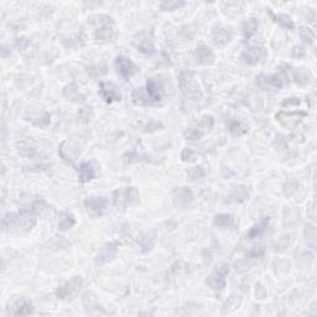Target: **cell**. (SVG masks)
<instances>
[{
	"instance_id": "cell-1",
	"label": "cell",
	"mask_w": 317,
	"mask_h": 317,
	"mask_svg": "<svg viewBox=\"0 0 317 317\" xmlns=\"http://www.w3.org/2000/svg\"><path fill=\"white\" fill-rule=\"evenodd\" d=\"M36 224V213L33 210H22L20 212H9L4 216L1 227L11 232H26Z\"/></svg>"
},
{
	"instance_id": "cell-2",
	"label": "cell",
	"mask_w": 317,
	"mask_h": 317,
	"mask_svg": "<svg viewBox=\"0 0 317 317\" xmlns=\"http://www.w3.org/2000/svg\"><path fill=\"white\" fill-rule=\"evenodd\" d=\"M178 86L183 97L190 101H201L203 97L202 89L197 82L196 74L192 71H182L178 76Z\"/></svg>"
},
{
	"instance_id": "cell-3",
	"label": "cell",
	"mask_w": 317,
	"mask_h": 317,
	"mask_svg": "<svg viewBox=\"0 0 317 317\" xmlns=\"http://www.w3.org/2000/svg\"><path fill=\"white\" fill-rule=\"evenodd\" d=\"M114 197V205L118 210H125L128 206L134 205L139 201L140 194L139 191L137 190V187H121L117 189L113 194Z\"/></svg>"
},
{
	"instance_id": "cell-4",
	"label": "cell",
	"mask_w": 317,
	"mask_h": 317,
	"mask_svg": "<svg viewBox=\"0 0 317 317\" xmlns=\"http://www.w3.org/2000/svg\"><path fill=\"white\" fill-rule=\"evenodd\" d=\"M214 125V119L212 115H205L197 122L194 126H190V128L186 129L185 131V137H186L187 140H192V141H196V140H201L207 131H210L211 129L213 128Z\"/></svg>"
},
{
	"instance_id": "cell-5",
	"label": "cell",
	"mask_w": 317,
	"mask_h": 317,
	"mask_svg": "<svg viewBox=\"0 0 317 317\" xmlns=\"http://www.w3.org/2000/svg\"><path fill=\"white\" fill-rule=\"evenodd\" d=\"M229 273V265L227 263H222L216 266L212 274L207 278V284L216 291H222L226 287L227 275Z\"/></svg>"
},
{
	"instance_id": "cell-6",
	"label": "cell",
	"mask_w": 317,
	"mask_h": 317,
	"mask_svg": "<svg viewBox=\"0 0 317 317\" xmlns=\"http://www.w3.org/2000/svg\"><path fill=\"white\" fill-rule=\"evenodd\" d=\"M83 285V279L81 276H73L72 279L67 280L66 282H63L62 285L57 287L56 290V296L60 300H66V299L71 298L74 294L78 291Z\"/></svg>"
},
{
	"instance_id": "cell-7",
	"label": "cell",
	"mask_w": 317,
	"mask_h": 317,
	"mask_svg": "<svg viewBox=\"0 0 317 317\" xmlns=\"http://www.w3.org/2000/svg\"><path fill=\"white\" fill-rule=\"evenodd\" d=\"M81 146L77 142L71 140H65L58 146V154L67 164H73L77 158L81 156Z\"/></svg>"
},
{
	"instance_id": "cell-8",
	"label": "cell",
	"mask_w": 317,
	"mask_h": 317,
	"mask_svg": "<svg viewBox=\"0 0 317 317\" xmlns=\"http://www.w3.org/2000/svg\"><path fill=\"white\" fill-rule=\"evenodd\" d=\"M107 198L103 196H90L85 200L86 210L93 218L102 216L106 208H107Z\"/></svg>"
},
{
	"instance_id": "cell-9",
	"label": "cell",
	"mask_w": 317,
	"mask_h": 317,
	"mask_svg": "<svg viewBox=\"0 0 317 317\" xmlns=\"http://www.w3.org/2000/svg\"><path fill=\"white\" fill-rule=\"evenodd\" d=\"M115 69H117L118 73L121 74L124 79H129L139 71L138 66L130 58L124 55L118 56L115 58Z\"/></svg>"
},
{
	"instance_id": "cell-10",
	"label": "cell",
	"mask_w": 317,
	"mask_h": 317,
	"mask_svg": "<svg viewBox=\"0 0 317 317\" xmlns=\"http://www.w3.org/2000/svg\"><path fill=\"white\" fill-rule=\"evenodd\" d=\"M118 248H119V243L118 242H109V243L102 247L101 250H99L96 257V265L103 266L109 262H112L115 258V255H117Z\"/></svg>"
},
{
	"instance_id": "cell-11",
	"label": "cell",
	"mask_w": 317,
	"mask_h": 317,
	"mask_svg": "<svg viewBox=\"0 0 317 317\" xmlns=\"http://www.w3.org/2000/svg\"><path fill=\"white\" fill-rule=\"evenodd\" d=\"M194 194L189 187H176L173 191L174 205L177 208H189L194 202Z\"/></svg>"
},
{
	"instance_id": "cell-12",
	"label": "cell",
	"mask_w": 317,
	"mask_h": 317,
	"mask_svg": "<svg viewBox=\"0 0 317 317\" xmlns=\"http://www.w3.org/2000/svg\"><path fill=\"white\" fill-rule=\"evenodd\" d=\"M268 56V51L262 46H249L242 52V60L248 65H257Z\"/></svg>"
},
{
	"instance_id": "cell-13",
	"label": "cell",
	"mask_w": 317,
	"mask_h": 317,
	"mask_svg": "<svg viewBox=\"0 0 317 317\" xmlns=\"http://www.w3.org/2000/svg\"><path fill=\"white\" fill-rule=\"evenodd\" d=\"M99 94L107 103L122 101L121 89L113 82H102L99 86Z\"/></svg>"
},
{
	"instance_id": "cell-14",
	"label": "cell",
	"mask_w": 317,
	"mask_h": 317,
	"mask_svg": "<svg viewBox=\"0 0 317 317\" xmlns=\"http://www.w3.org/2000/svg\"><path fill=\"white\" fill-rule=\"evenodd\" d=\"M257 85L262 89H282L284 87V79L280 74H259L257 77Z\"/></svg>"
},
{
	"instance_id": "cell-15",
	"label": "cell",
	"mask_w": 317,
	"mask_h": 317,
	"mask_svg": "<svg viewBox=\"0 0 317 317\" xmlns=\"http://www.w3.org/2000/svg\"><path fill=\"white\" fill-rule=\"evenodd\" d=\"M134 45L138 49V51L142 52L144 55L153 56L156 52L153 40H151V37H149V35L146 33H141L135 36Z\"/></svg>"
},
{
	"instance_id": "cell-16",
	"label": "cell",
	"mask_w": 317,
	"mask_h": 317,
	"mask_svg": "<svg viewBox=\"0 0 317 317\" xmlns=\"http://www.w3.org/2000/svg\"><path fill=\"white\" fill-rule=\"evenodd\" d=\"M34 312L33 303L26 299H20V300L15 301L11 307H9V315L13 316H26V315H31Z\"/></svg>"
},
{
	"instance_id": "cell-17",
	"label": "cell",
	"mask_w": 317,
	"mask_h": 317,
	"mask_svg": "<svg viewBox=\"0 0 317 317\" xmlns=\"http://www.w3.org/2000/svg\"><path fill=\"white\" fill-rule=\"evenodd\" d=\"M194 58L200 65H211L214 61V53L207 45L201 44L194 50Z\"/></svg>"
},
{
	"instance_id": "cell-18",
	"label": "cell",
	"mask_w": 317,
	"mask_h": 317,
	"mask_svg": "<svg viewBox=\"0 0 317 317\" xmlns=\"http://www.w3.org/2000/svg\"><path fill=\"white\" fill-rule=\"evenodd\" d=\"M146 93L149 94L151 101H153L154 104H155L162 99L164 87H162V85L158 82V81H156V79L154 78H150L148 79V83H146Z\"/></svg>"
},
{
	"instance_id": "cell-19",
	"label": "cell",
	"mask_w": 317,
	"mask_h": 317,
	"mask_svg": "<svg viewBox=\"0 0 317 317\" xmlns=\"http://www.w3.org/2000/svg\"><path fill=\"white\" fill-rule=\"evenodd\" d=\"M156 235L154 232H145L138 238V244H139L140 249L142 253H149L153 250L154 246H155Z\"/></svg>"
},
{
	"instance_id": "cell-20",
	"label": "cell",
	"mask_w": 317,
	"mask_h": 317,
	"mask_svg": "<svg viewBox=\"0 0 317 317\" xmlns=\"http://www.w3.org/2000/svg\"><path fill=\"white\" fill-rule=\"evenodd\" d=\"M18 151H19V154L21 156H25V158H35L38 153L37 146L28 139H24L18 142Z\"/></svg>"
},
{
	"instance_id": "cell-21",
	"label": "cell",
	"mask_w": 317,
	"mask_h": 317,
	"mask_svg": "<svg viewBox=\"0 0 317 317\" xmlns=\"http://www.w3.org/2000/svg\"><path fill=\"white\" fill-rule=\"evenodd\" d=\"M96 177V171L90 162H82L78 167V181L82 183H87L89 181L94 180Z\"/></svg>"
},
{
	"instance_id": "cell-22",
	"label": "cell",
	"mask_w": 317,
	"mask_h": 317,
	"mask_svg": "<svg viewBox=\"0 0 317 317\" xmlns=\"http://www.w3.org/2000/svg\"><path fill=\"white\" fill-rule=\"evenodd\" d=\"M76 224V218H74L73 213L69 212V211H61L58 214V229L65 232L69 230Z\"/></svg>"
},
{
	"instance_id": "cell-23",
	"label": "cell",
	"mask_w": 317,
	"mask_h": 317,
	"mask_svg": "<svg viewBox=\"0 0 317 317\" xmlns=\"http://www.w3.org/2000/svg\"><path fill=\"white\" fill-rule=\"evenodd\" d=\"M269 221H270V219H269L268 217H265V218L262 219L259 223L254 224L248 232V234H247L249 239H258V238H262L263 235L265 234L269 228Z\"/></svg>"
},
{
	"instance_id": "cell-24",
	"label": "cell",
	"mask_w": 317,
	"mask_h": 317,
	"mask_svg": "<svg viewBox=\"0 0 317 317\" xmlns=\"http://www.w3.org/2000/svg\"><path fill=\"white\" fill-rule=\"evenodd\" d=\"M233 33L227 28H214L213 29V41L216 45H227L232 40Z\"/></svg>"
},
{
	"instance_id": "cell-25",
	"label": "cell",
	"mask_w": 317,
	"mask_h": 317,
	"mask_svg": "<svg viewBox=\"0 0 317 317\" xmlns=\"http://www.w3.org/2000/svg\"><path fill=\"white\" fill-rule=\"evenodd\" d=\"M228 130L233 137H242V135L247 134L249 130V126L246 123L237 119H230L228 123Z\"/></svg>"
},
{
	"instance_id": "cell-26",
	"label": "cell",
	"mask_w": 317,
	"mask_h": 317,
	"mask_svg": "<svg viewBox=\"0 0 317 317\" xmlns=\"http://www.w3.org/2000/svg\"><path fill=\"white\" fill-rule=\"evenodd\" d=\"M213 223L216 227L224 228V229H226V228H234L235 218L229 213H221L214 217Z\"/></svg>"
},
{
	"instance_id": "cell-27",
	"label": "cell",
	"mask_w": 317,
	"mask_h": 317,
	"mask_svg": "<svg viewBox=\"0 0 317 317\" xmlns=\"http://www.w3.org/2000/svg\"><path fill=\"white\" fill-rule=\"evenodd\" d=\"M133 101L138 106H151V104H154V102L151 101L149 94L142 88L134 89V92H133Z\"/></svg>"
},
{
	"instance_id": "cell-28",
	"label": "cell",
	"mask_w": 317,
	"mask_h": 317,
	"mask_svg": "<svg viewBox=\"0 0 317 317\" xmlns=\"http://www.w3.org/2000/svg\"><path fill=\"white\" fill-rule=\"evenodd\" d=\"M269 14L271 15V18L274 19V21L278 22V24L282 26V28L287 29V30H293L295 28V24H294L293 19L286 14H278L275 15L271 10H269Z\"/></svg>"
},
{
	"instance_id": "cell-29",
	"label": "cell",
	"mask_w": 317,
	"mask_h": 317,
	"mask_svg": "<svg viewBox=\"0 0 317 317\" xmlns=\"http://www.w3.org/2000/svg\"><path fill=\"white\" fill-rule=\"evenodd\" d=\"M113 35H114V30H113L110 24L102 25L101 28L97 29L96 31V38L101 40V41H108L113 37Z\"/></svg>"
},
{
	"instance_id": "cell-30",
	"label": "cell",
	"mask_w": 317,
	"mask_h": 317,
	"mask_svg": "<svg viewBox=\"0 0 317 317\" xmlns=\"http://www.w3.org/2000/svg\"><path fill=\"white\" fill-rule=\"evenodd\" d=\"M28 121H30L36 126H47L51 123V114L47 112H42L41 114L31 115Z\"/></svg>"
},
{
	"instance_id": "cell-31",
	"label": "cell",
	"mask_w": 317,
	"mask_h": 317,
	"mask_svg": "<svg viewBox=\"0 0 317 317\" xmlns=\"http://www.w3.org/2000/svg\"><path fill=\"white\" fill-rule=\"evenodd\" d=\"M258 28H259V21L257 19H249L248 21L244 22L243 25V34L246 40H249L255 33H257Z\"/></svg>"
},
{
	"instance_id": "cell-32",
	"label": "cell",
	"mask_w": 317,
	"mask_h": 317,
	"mask_svg": "<svg viewBox=\"0 0 317 317\" xmlns=\"http://www.w3.org/2000/svg\"><path fill=\"white\" fill-rule=\"evenodd\" d=\"M249 191L246 189V187H237V189L233 191V194L228 197L227 202H242L246 198H248Z\"/></svg>"
},
{
	"instance_id": "cell-33",
	"label": "cell",
	"mask_w": 317,
	"mask_h": 317,
	"mask_svg": "<svg viewBox=\"0 0 317 317\" xmlns=\"http://www.w3.org/2000/svg\"><path fill=\"white\" fill-rule=\"evenodd\" d=\"M123 160L124 162H129V164H131V162L141 161V160L149 161V158L148 156L140 155V154H138L137 150H131V151H128V153L123 156Z\"/></svg>"
},
{
	"instance_id": "cell-34",
	"label": "cell",
	"mask_w": 317,
	"mask_h": 317,
	"mask_svg": "<svg viewBox=\"0 0 317 317\" xmlns=\"http://www.w3.org/2000/svg\"><path fill=\"white\" fill-rule=\"evenodd\" d=\"M186 5L185 1H174V0H169V1H162L160 4V9L162 11H173L177 10V9L182 8V6Z\"/></svg>"
},
{
	"instance_id": "cell-35",
	"label": "cell",
	"mask_w": 317,
	"mask_h": 317,
	"mask_svg": "<svg viewBox=\"0 0 317 317\" xmlns=\"http://www.w3.org/2000/svg\"><path fill=\"white\" fill-rule=\"evenodd\" d=\"M189 180L190 181H197L200 178H203L206 176V171L202 166H194L192 169L189 170Z\"/></svg>"
},
{
	"instance_id": "cell-36",
	"label": "cell",
	"mask_w": 317,
	"mask_h": 317,
	"mask_svg": "<svg viewBox=\"0 0 317 317\" xmlns=\"http://www.w3.org/2000/svg\"><path fill=\"white\" fill-rule=\"evenodd\" d=\"M300 37L309 45H314L315 37H316V36H315V33L310 28H301Z\"/></svg>"
},
{
	"instance_id": "cell-37",
	"label": "cell",
	"mask_w": 317,
	"mask_h": 317,
	"mask_svg": "<svg viewBox=\"0 0 317 317\" xmlns=\"http://www.w3.org/2000/svg\"><path fill=\"white\" fill-rule=\"evenodd\" d=\"M241 302V296H237V295H233L230 296L229 300L226 302V305L223 306V311L226 312L228 310V311H230V310H234L235 307L238 306V303Z\"/></svg>"
},
{
	"instance_id": "cell-38",
	"label": "cell",
	"mask_w": 317,
	"mask_h": 317,
	"mask_svg": "<svg viewBox=\"0 0 317 317\" xmlns=\"http://www.w3.org/2000/svg\"><path fill=\"white\" fill-rule=\"evenodd\" d=\"M181 158L182 161H192L194 160V151L190 148H185L181 153Z\"/></svg>"
},
{
	"instance_id": "cell-39",
	"label": "cell",
	"mask_w": 317,
	"mask_h": 317,
	"mask_svg": "<svg viewBox=\"0 0 317 317\" xmlns=\"http://www.w3.org/2000/svg\"><path fill=\"white\" fill-rule=\"evenodd\" d=\"M74 94H78V90H77V87L76 85H70L67 86V87L65 88V96L67 97V98H73Z\"/></svg>"
},
{
	"instance_id": "cell-40",
	"label": "cell",
	"mask_w": 317,
	"mask_h": 317,
	"mask_svg": "<svg viewBox=\"0 0 317 317\" xmlns=\"http://www.w3.org/2000/svg\"><path fill=\"white\" fill-rule=\"evenodd\" d=\"M161 124L158 123V122H151V123H149L148 125H146V130L145 131H155L158 130V128H161Z\"/></svg>"
},
{
	"instance_id": "cell-41",
	"label": "cell",
	"mask_w": 317,
	"mask_h": 317,
	"mask_svg": "<svg viewBox=\"0 0 317 317\" xmlns=\"http://www.w3.org/2000/svg\"><path fill=\"white\" fill-rule=\"evenodd\" d=\"M29 44V41L28 40H26V38H19V40H18L17 41V45H18V47H20V49H25V47H26V45Z\"/></svg>"
},
{
	"instance_id": "cell-42",
	"label": "cell",
	"mask_w": 317,
	"mask_h": 317,
	"mask_svg": "<svg viewBox=\"0 0 317 317\" xmlns=\"http://www.w3.org/2000/svg\"><path fill=\"white\" fill-rule=\"evenodd\" d=\"M299 74H300V71L298 72V73H296V83H300V85H302V82H300V76H299ZM301 78H303V83H307L309 82V78H307V74L306 76H301Z\"/></svg>"
}]
</instances>
